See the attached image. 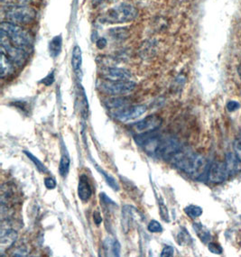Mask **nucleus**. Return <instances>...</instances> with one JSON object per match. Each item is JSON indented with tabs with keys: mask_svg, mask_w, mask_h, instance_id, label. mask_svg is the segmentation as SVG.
Wrapping results in <instances>:
<instances>
[{
	"mask_svg": "<svg viewBox=\"0 0 241 257\" xmlns=\"http://www.w3.org/2000/svg\"><path fill=\"white\" fill-rule=\"evenodd\" d=\"M170 160L177 168L193 179L199 180L208 174L207 160L196 153L180 150Z\"/></svg>",
	"mask_w": 241,
	"mask_h": 257,
	"instance_id": "f257e3e1",
	"label": "nucleus"
},
{
	"mask_svg": "<svg viewBox=\"0 0 241 257\" xmlns=\"http://www.w3.org/2000/svg\"><path fill=\"white\" fill-rule=\"evenodd\" d=\"M1 34H3L9 42L18 47L30 53L33 50L34 41L28 32L24 30L22 27L10 22H3L1 24Z\"/></svg>",
	"mask_w": 241,
	"mask_h": 257,
	"instance_id": "f03ea898",
	"label": "nucleus"
},
{
	"mask_svg": "<svg viewBox=\"0 0 241 257\" xmlns=\"http://www.w3.org/2000/svg\"><path fill=\"white\" fill-rule=\"evenodd\" d=\"M139 12L132 5L120 3L107 9L101 15L99 21L102 24H124L134 21L138 18Z\"/></svg>",
	"mask_w": 241,
	"mask_h": 257,
	"instance_id": "7ed1b4c3",
	"label": "nucleus"
},
{
	"mask_svg": "<svg viewBox=\"0 0 241 257\" xmlns=\"http://www.w3.org/2000/svg\"><path fill=\"white\" fill-rule=\"evenodd\" d=\"M36 17L35 9L27 6L9 5L5 10V18L8 19V21L18 26L31 23Z\"/></svg>",
	"mask_w": 241,
	"mask_h": 257,
	"instance_id": "20e7f679",
	"label": "nucleus"
},
{
	"mask_svg": "<svg viewBox=\"0 0 241 257\" xmlns=\"http://www.w3.org/2000/svg\"><path fill=\"white\" fill-rule=\"evenodd\" d=\"M137 84L131 80H103L98 84V89L109 95H126L134 90Z\"/></svg>",
	"mask_w": 241,
	"mask_h": 257,
	"instance_id": "39448f33",
	"label": "nucleus"
},
{
	"mask_svg": "<svg viewBox=\"0 0 241 257\" xmlns=\"http://www.w3.org/2000/svg\"><path fill=\"white\" fill-rule=\"evenodd\" d=\"M1 48L2 52L6 53L14 64L21 67L27 62L29 53L12 45L3 34H1Z\"/></svg>",
	"mask_w": 241,
	"mask_h": 257,
	"instance_id": "423d86ee",
	"label": "nucleus"
},
{
	"mask_svg": "<svg viewBox=\"0 0 241 257\" xmlns=\"http://www.w3.org/2000/svg\"><path fill=\"white\" fill-rule=\"evenodd\" d=\"M163 123V119L159 115H150L131 125L132 130L139 135L152 133L159 128Z\"/></svg>",
	"mask_w": 241,
	"mask_h": 257,
	"instance_id": "0eeeda50",
	"label": "nucleus"
},
{
	"mask_svg": "<svg viewBox=\"0 0 241 257\" xmlns=\"http://www.w3.org/2000/svg\"><path fill=\"white\" fill-rule=\"evenodd\" d=\"M208 179L211 183L219 184L225 182L228 178V172L225 163L214 162L208 170Z\"/></svg>",
	"mask_w": 241,
	"mask_h": 257,
	"instance_id": "6e6552de",
	"label": "nucleus"
},
{
	"mask_svg": "<svg viewBox=\"0 0 241 257\" xmlns=\"http://www.w3.org/2000/svg\"><path fill=\"white\" fill-rule=\"evenodd\" d=\"M147 111V106L144 105H136V106H123V108L117 111L115 114L116 119L121 122H127L130 120L136 119L140 115H143Z\"/></svg>",
	"mask_w": 241,
	"mask_h": 257,
	"instance_id": "1a4fd4ad",
	"label": "nucleus"
},
{
	"mask_svg": "<svg viewBox=\"0 0 241 257\" xmlns=\"http://www.w3.org/2000/svg\"><path fill=\"white\" fill-rule=\"evenodd\" d=\"M101 77L107 80H130L131 73L125 69L116 67H107L101 70Z\"/></svg>",
	"mask_w": 241,
	"mask_h": 257,
	"instance_id": "9d476101",
	"label": "nucleus"
},
{
	"mask_svg": "<svg viewBox=\"0 0 241 257\" xmlns=\"http://www.w3.org/2000/svg\"><path fill=\"white\" fill-rule=\"evenodd\" d=\"M18 239V233L13 229L2 230L0 235V252L5 253L13 246Z\"/></svg>",
	"mask_w": 241,
	"mask_h": 257,
	"instance_id": "9b49d317",
	"label": "nucleus"
},
{
	"mask_svg": "<svg viewBox=\"0 0 241 257\" xmlns=\"http://www.w3.org/2000/svg\"><path fill=\"white\" fill-rule=\"evenodd\" d=\"M92 195V189L89 184V179L88 177L82 174L79 180V184H78V196L80 200L82 201H88L91 198Z\"/></svg>",
	"mask_w": 241,
	"mask_h": 257,
	"instance_id": "f8f14e48",
	"label": "nucleus"
},
{
	"mask_svg": "<svg viewBox=\"0 0 241 257\" xmlns=\"http://www.w3.org/2000/svg\"><path fill=\"white\" fill-rule=\"evenodd\" d=\"M226 166L228 169V174L233 175L241 172V161L237 158L235 154L228 153L226 155Z\"/></svg>",
	"mask_w": 241,
	"mask_h": 257,
	"instance_id": "ddd939ff",
	"label": "nucleus"
},
{
	"mask_svg": "<svg viewBox=\"0 0 241 257\" xmlns=\"http://www.w3.org/2000/svg\"><path fill=\"white\" fill-rule=\"evenodd\" d=\"M0 64H1V79H6L9 76L13 74L14 64L12 61L9 59L6 53L1 51V60H0Z\"/></svg>",
	"mask_w": 241,
	"mask_h": 257,
	"instance_id": "4468645a",
	"label": "nucleus"
},
{
	"mask_svg": "<svg viewBox=\"0 0 241 257\" xmlns=\"http://www.w3.org/2000/svg\"><path fill=\"white\" fill-rule=\"evenodd\" d=\"M120 244L117 240L107 238L104 242L105 252L111 256H119L120 254Z\"/></svg>",
	"mask_w": 241,
	"mask_h": 257,
	"instance_id": "2eb2a0df",
	"label": "nucleus"
},
{
	"mask_svg": "<svg viewBox=\"0 0 241 257\" xmlns=\"http://www.w3.org/2000/svg\"><path fill=\"white\" fill-rule=\"evenodd\" d=\"M81 62H82L81 50H80V46L76 45L72 50V67L73 71H75L76 73H78L80 70Z\"/></svg>",
	"mask_w": 241,
	"mask_h": 257,
	"instance_id": "dca6fc26",
	"label": "nucleus"
},
{
	"mask_svg": "<svg viewBox=\"0 0 241 257\" xmlns=\"http://www.w3.org/2000/svg\"><path fill=\"white\" fill-rule=\"evenodd\" d=\"M62 37L61 36H55L53 40L50 42L49 50L50 54L53 58L57 57L62 51Z\"/></svg>",
	"mask_w": 241,
	"mask_h": 257,
	"instance_id": "f3484780",
	"label": "nucleus"
},
{
	"mask_svg": "<svg viewBox=\"0 0 241 257\" xmlns=\"http://www.w3.org/2000/svg\"><path fill=\"white\" fill-rule=\"evenodd\" d=\"M193 229L195 230L197 235L203 243H207L210 239V231L208 230L203 225H201V223H194Z\"/></svg>",
	"mask_w": 241,
	"mask_h": 257,
	"instance_id": "a211bd4d",
	"label": "nucleus"
},
{
	"mask_svg": "<svg viewBox=\"0 0 241 257\" xmlns=\"http://www.w3.org/2000/svg\"><path fill=\"white\" fill-rule=\"evenodd\" d=\"M70 165H71V160L69 158L67 155H63L61 157L60 164H59V173L62 177H66L69 170H70Z\"/></svg>",
	"mask_w": 241,
	"mask_h": 257,
	"instance_id": "6ab92c4d",
	"label": "nucleus"
},
{
	"mask_svg": "<svg viewBox=\"0 0 241 257\" xmlns=\"http://www.w3.org/2000/svg\"><path fill=\"white\" fill-rule=\"evenodd\" d=\"M95 167L97 169V171H98V173H100V174L102 175L103 177H104V179H105V181H106L107 184H108L109 186L111 187L112 189H113L114 191H119V186H118L117 182H116V180H115L114 178L110 176L108 173H106L102 168H100V167L98 166V164H95Z\"/></svg>",
	"mask_w": 241,
	"mask_h": 257,
	"instance_id": "aec40b11",
	"label": "nucleus"
},
{
	"mask_svg": "<svg viewBox=\"0 0 241 257\" xmlns=\"http://www.w3.org/2000/svg\"><path fill=\"white\" fill-rule=\"evenodd\" d=\"M24 154L27 155V157L29 158V160L31 161L33 164H35V166H36V169L42 173H45L47 172V169L45 166V164H43L42 162H41L40 160L38 159L37 157H36L35 155L31 154L30 152L28 151H24Z\"/></svg>",
	"mask_w": 241,
	"mask_h": 257,
	"instance_id": "412c9836",
	"label": "nucleus"
},
{
	"mask_svg": "<svg viewBox=\"0 0 241 257\" xmlns=\"http://www.w3.org/2000/svg\"><path fill=\"white\" fill-rule=\"evenodd\" d=\"M184 212L187 215L188 217L191 218H196L201 216L202 214V208L196 205H190L184 208Z\"/></svg>",
	"mask_w": 241,
	"mask_h": 257,
	"instance_id": "4be33fe9",
	"label": "nucleus"
},
{
	"mask_svg": "<svg viewBox=\"0 0 241 257\" xmlns=\"http://www.w3.org/2000/svg\"><path fill=\"white\" fill-rule=\"evenodd\" d=\"M192 241L191 235H189L187 231L183 228V230L180 231L178 235H177V242L179 244H189L190 242Z\"/></svg>",
	"mask_w": 241,
	"mask_h": 257,
	"instance_id": "5701e85b",
	"label": "nucleus"
},
{
	"mask_svg": "<svg viewBox=\"0 0 241 257\" xmlns=\"http://www.w3.org/2000/svg\"><path fill=\"white\" fill-rule=\"evenodd\" d=\"M107 106L113 108H118L120 106H126L125 98H113L110 100H107Z\"/></svg>",
	"mask_w": 241,
	"mask_h": 257,
	"instance_id": "b1692460",
	"label": "nucleus"
},
{
	"mask_svg": "<svg viewBox=\"0 0 241 257\" xmlns=\"http://www.w3.org/2000/svg\"><path fill=\"white\" fill-rule=\"evenodd\" d=\"M148 229L151 233H161L163 231V226L157 220H152L148 224Z\"/></svg>",
	"mask_w": 241,
	"mask_h": 257,
	"instance_id": "393cba45",
	"label": "nucleus"
},
{
	"mask_svg": "<svg viewBox=\"0 0 241 257\" xmlns=\"http://www.w3.org/2000/svg\"><path fill=\"white\" fill-rule=\"evenodd\" d=\"M208 248H209L211 253H215V254H221V253H223L222 247L219 244H215V243L209 244Z\"/></svg>",
	"mask_w": 241,
	"mask_h": 257,
	"instance_id": "a878e982",
	"label": "nucleus"
},
{
	"mask_svg": "<svg viewBox=\"0 0 241 257\" xmlns=\"http://www.w3.org/2000/svg\"><path fill=\"white\" fill-rule=\"evenodd\" d=\"M174 249L173 246H171V245H166L165 246L163 250H162V252H161L160 256L161 257H171L174 256Z\"/></svg>",
	"mask_w": 241,
	"mask_h": 257,
	"instance_id": "bb28decb",
	"label": "nucleus"
},
{
	"mask_svg": "<svg viewBox=\"0 0 241 257\" xmlns=\"http://www.w3.org/2000/svg\"><path fill=\"white\" fill-rule=\"evenodd\" d=\"M233 148H234V154L241 161V138H238L234 142Z\"/></svg>",
	"mask_w": 241,
	"mask_h": 257,
	"instance_id": "cd10ccee",
	"label": "nucleus"
},
{
	"mask_svg": "<svg viewBox=\"0 0 241 257\" xmlns=\"http://www.w3.org/2000/svg\"><path fill=\"white\" fill-rule=\"evenodd\" d=\"M159 208H160V214L162 218H163L165 221H169V214H168V210H167L166 206H165L163 202H161Z\"/></svg>",
	"mask_w": 241,
	"mask_h": 257,
	"instance_id": "c85d7f7f",
	"label": "nucleus"
},
{
	"mask_svg": "<svg viewBox=\"0 0 241 257\" xmlns=\"http://www.w3.org/2000/svg\"><path fill=\"white\" fill-rule=\"evenodd\" d=\"M45 185L48 190H54L56 188L57 183L54 178L47 177L45 179Z\"/></svg>",
	"mask_w": 241,
	"mask_h": 257,
	"instance_id": "c756f323",
	"label": "nucleus"
},
{
	"mask_svg": "<svg viewBox=\"0 0 241 257\" xmlns=\"http://www.w3.org/2000/svg\"><path fill=\"white\" fill-rule=\"evenodd\" d=\"M239 106H240V104L237 102V101H229L227 104V109L229 112H233V111H236L237 109H238Z\"/></svg>",
	"mask_w": 241,
	"mask_h": 257,
	"instance_id": "7c9ffc66",
	"label": "nucleus"
},
{
	"mask_svg": "<svg viewBox=\"0 0 241 257\" xmlns=\"http://www.w3.org/2000/svg\"><path fill=\"white\" fill-rule=\"evenodd\" d=\"M54 81V73L52 72V73H50L49 75L47 76L46 78H45L44 80H42V83H44V84L46 85V86H49V85L52 84Z\"/></svg>",
	"mask_w": 241,
	"mask_h": 257,
	"instance_id": "2f4dec72",
	"label": "nucleus"
},
{
	"mask_svg": "<svg viewBox=\"0 0 241 257\" xmlns=\"http://www.w3.org/2000/svg\"><path fill=\"white\" fill-rule=\"evenodd\" d=\"M93 219L95 224H96L97 226L100 225L101 222H102V217H101L100 213L98 212V211H95V212L93 213Z\"/></svg>",
	"mask_w": 241,
	"mask_h": 257,
	"instance_id": "473e14b6",
	"label": "nucleus"
},
{
	"mask_svg": "<svg viewBox=\"0 0 241 257\" xmlns=\"http://www.w3.org/2000/svg\"><path fill=\"white\" fill-rule=\"evenodd\" d=\"M97 46H98V49H103L104 47H106V45H107V41L105 38H99L98 41H97Z\"/></svg>",
	"mask_w": 241,
	"mask_h": 257,
	"instance_id": "72a5a7b5",
	"label": "nucleus"
},
{
	"mask_svg": "<svg viewBox=\"0 0 241 257\" xmlns=\"http://www.w3.org/2000/svg\"><path fill=\"white\" fill-rule=\"evenodd\" d=\"M103 0H94V3H96V4H98V3H100V2H102Z\"/></svg>",
	"mask_w": 241,
	"mask_h": 257,
	"instance_id": "f704fd0d",
	"label": "nucleus"
},
{
	"mask_svg": "<svg viewBox=\"0 0 241 257\" xmlns=\"http://www.w3.org/2000/svg\"><path fill=\"white\" fill-rule=\"evenodd\" d=\"M239 75L241 76V69H239Z\"/></svg>",
	"mask_w": 241,
	"mask_h": 257,
	"instance_id": "c9c22d12",
	"label": "nucleus"
}]
</instances>
